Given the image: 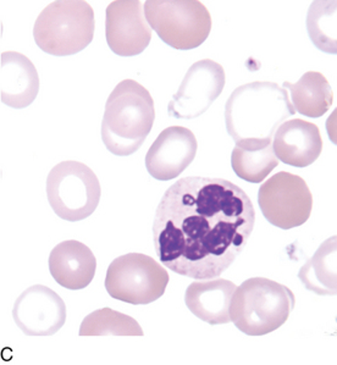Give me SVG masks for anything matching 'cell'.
<instances>
[{
    "instance_id": "14",
    "label": "cell",
    "mask_w": 337,
    "mask_h": 365,
    "mask_svg": "<svg viewBox=\"0 0 337 365\" xmlns=\"http://www.w3.org/2000/svg\"><path fill=\"white\" fill-rule=\"evenodd\" d=\"M273 148L276 158L287 165H312L323 150L321 130L306 120H289L282 123L275 132Z\"/></svg>"
},
{
    "instance_id": "18",
    "label": "cell",
    "mask_w": 337,
    "mask_h": 365,
    "mask_svg": "<svg viewBox=\"0 0 337 365\" xmlns=\"http://www.w3.org/2000/svg\"><path fill=\"white\" fill-rule=\"evenodd\" d=\"M284 88L290 90L295 111L308 118H321L333 106V88L323 73L308 71L296 83L284 82Z\"/></svg>"
},
{
    "instance_id": "6",
    "label": "cell",
    "mask_w": 337,
    "mask_h": 365,
    "mask_svg": "<svg viewBox=\"0 0 337 365\" xmlns=\"http://www.w3.org/2000/svg\"><path fill=\"white\" fill-rule=\"evenodd\" d=\"M145 15L162 42L179 51L199 47L212 31L210 13L197 0H147Z\"/></svg>"
},
{
    "instance_id": "20",
    "label": "cell",
    "mask_w": 337,
    "mask_h": 365,
    "mask_svg": "<svg viewBox=\"0 0 337 365\" xmlns=\"http://www.w3.org/2000/svg\"><path fill=\"white\" fill-rule=\"evenodd\" d=\"M231 165L239 179L261 183L278 168L279 159L274 152L273 143L261 148H242L236 145L231 154Z\"/></svg>"
},
{
    "instance_id": "12",
    "label": "cell",
    "mask_w": 337,
    "mask_h": 365,
    "mask_svg": "<svg viewBox=\"0 0 337 365\" xmlns=\"http://www.w3.org/2000/svg\"><path fill=\"white\" fill-rule=\"evenodd\" d=\"M17 327L27 336H51L66 322L61 297L43 284H34L19 296L13 308Z\"/></svg>"
},
{
    "instance_id": "21",
    "label": "cell",
    "mask_w": 337,
    "mask_h": 365,
    "mask_svg": "<svg viewBox=\"0 0 337 365\" xmlns=\"http://www.w3.org/2000/svg\"><path fill=\"white\" fill-rule=\"evenodd\" d=\"M80 336H143V330L133 317L103 308L85 317Z\"/></svg>"
},
{
    "instance_id": "8",
    "label": "cell",
    "mask_w": 337,
    "mask_h": 365,
    "mask_svg": "<svg viewBox=\"0 0 337 365\" xmlns=\"http://www.w3.org/2000/svg\"><path fill=\"white\" fill-rule=\"evenodd\" d=\"M169 280V272L152 257L128 253L109 265L105 289L118 301L150 304L165 293Z\"/></svg>"
},
{
    "instance_id": "5",
    "label": "cell",
    "mask_w": 337,
    "mask_h": 365,
    "mask_svg": "<svg viewBox=\"0 0 337 365\" xmlns=\"http://www.w3.org/2000/svg\"><path fill=\"white\" fill-rule=\"evenodd\" d=\"M93 8L82 0H58L39 14L33 29L34 41L54 56L77 54L93 41Z\"/></svg>"
},
{
    "instance_id": "13",
    "label": "cell",
    "mask_w": 337,
    "mask_h": 365,
    "mask_svg": "<svg viewBox=\"0 0 337 365\" xmlns=\"http://www.w3.org/2000/svg\"><path fill=\"white\" fill-rule=\"evenodd\" d=\"M198 143L193 132L182 126H171L154 140L145 155V168L159 181L179 178L196 158Z\"/></svg>"
},
{
    "instance_id": "19",
    "label": "cell",
    "mask_w": 337,
    "mask_h": 365,
    "mask_svg": "<svg viewBox=\"0 0 337 365\" xmlns=\"http://www.w3.org/2000/svg\"><path fill=\"white\" fill-rule=\"evenodd\" d=\"M336 236L330 237L318 248L299 270L304 287L318 296H336Z\"/></svg>"
},
{
    "instance_id": "9",
    "label": "cell",
    "mask_w": 337,
    "mask_h": 365,
    "mask_svg": "<svg viewBox=\"0 0 337 365\" xmlns=\"http://www.w3.org/2000/svg\"><path fill=\"white\" fill-rule=\"evenodd\" d=\"M258 203L271 225L290 230L307 222L312 212L313 195L301 176L280 171L261 185Z\"/></svg>"
},
{
    "instance_id": "17",
    "label": "cell",
    "mask_w": 337,
    "mask_h": 365,
    "mask_svg": "<svg viewBox=\"0 0 337 365\" xmlns=\"http://www.w3.org/2000/svg\"><path fill=\"white\" fill-rule=\"evenodd\" d=\"M237 286L224 279L195 281L188 286L185 303L188 310L210 325L231 323L230 304Z\"/></svg>"
},
{
    "instance_id": "16",
    "label": "cell",
    "mask_w": 337,
    "mask_h": 365,
    "mask_svg": "<svg viewBox=\"0 0 337 365\" xmlns=\"http://www.w3.org/2000/svg\"><path fill=\"white\" fill-rule=\"evenodd\" d=\"M97 260L93 252L78 241H64L49 255V270L54 280L65 289H82L93 280Z\"/></svg>"
},
{
    "instance_id": "1",
    "label": "cell",
    "mask_w": 337,
    "mask_h": 365,
    "mask_svg": "<svg viewBox=\"0 0 337 365\" xmlns=\"http://www.w3.org/2000/svg\"><path fill=\"white\" fill-rule=\"evenodd\" d=\"M254 224L256 209L241 187L224 179L184 178L159 203L154 247L171 272L212 280L242 253Z\"/></svg>"
},
{
    "instance_id": "4",
    "label": "cell",
    "mask_w": 337,
    "mask_h": 365,
    "mask_svg": "<svg viewBox=\"0 0 337 365\" xmlns=\"http://www.w3.org/2000/svg\"><path fill=\"white\" fill-rule=\"evenodd\" d=\"M295 304V294L285 284L252 277L239 284L232 296L231 322L246 335L264 336L286 323Z\"/></svg>"
},
{
    "instance_id": "3",
    "label": "cell",
    "mask_w": 337,
    "mask_h": 365,
    "mask_svg": "<svg viewBox=\"0 0 337 365\" xmlns=\"http://www.w3.org/2000/svg\"><path fill=\"white\" fill-rule=\"evenodd\" d=\"M154 119L150 91L135 80H124L108 98L102 123L103 143L118 157L136 153L152 131Z\"/></svg>"
},
{
    "instance_id": "15",
    "label": "cell",
    "mask_w": 337,
    "mask_h": 365,
    "mask_svg": "<svg viewBox=\"0 0 337 365\" xmlns=\"http://www.w3.org/2000/svg\"><path fill=\"white\" fill-rule=\"evenodd\" d=\"M39 92L36 66L17 51H4L0 56V98L5 106L24 109L34 102Z\"/></svg>"
},
{
    "instance_id": "2",
    "label": "cell",
    "mask_w": 337,
    "mask_h": 365,
    "mask_svg": "<svg viewBox=\"0 0 337 365\" xmlns=\"http://www.w3.org/2000/svg\"><path fill=\"white\" fill-rule=\"evenodd\" d=\"M287 91L275 82L239 86L225 106V123L231 138L242 148H261L273 143L282 123L295 115Z\"/></svg>"
},
{
    "instance_id": "22",
    "label": "cell",
    "mask_w": 337,
    "mask_h": 365,
    "mask_svg": "<svg viewBox=\"0 0 337 365\" xmlns=\"http://www.w3.org/2000/svg\"><path fill=\"white\" fill-rule=\"evenodd\" d=\"M308 34L321 51L336 54V1H314L307 17Z\"/></svg>"
},
{
    "instance_id": "7",
    "label": "cell",
    "mask_w": 337,
    "mask_h": 365,
    "mask_svg": "<svg viewBox=\"0 0 337 365\" xmlns=\"http://www.w3.org/2000/svg\"><path fill=\"white\" fill-rule=\"evenodd\" d=\"M102 188L97 175L83 163H59L47 178L51 209L63 220H85L98 207Z\"/></svg>"
},
{
    "instance_id": "10",
    "label": "cell",
    "mask_w": 337,
    "mask_h": 365,
    "mask_svg": "<svg viewBox=\"0 0 337 365\" xmlns=\"http://www.w3.org/2000/svg\"><path fill=\"white\" fill-rule=\"evenodd\" d=\"M225 82V70L219 63L210 59L197 61L188 68L179 91L169 103V115L181 120L201 116L222 94Z\"/></svg>"
},
{
    "instance_id": "11",
    "label": "cell",
    "mask_w": 337,
    "mask_h": 365,
    "mask_svg": "<svg viewBox=\"0 0 337 365\" xmlns=\"http://www.w3.org/2000/svg\"><path fill=\"white\" fill-rule=\"evenodd\" d=\"M152 27L138 0H116L105 11V37L111 51L120 56L141 54L150 46Z\"/></svg>"
}]
</instances>
